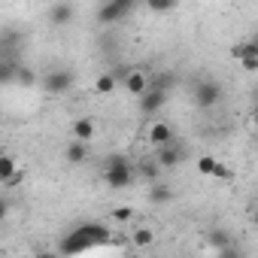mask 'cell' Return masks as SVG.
Listing matches in <instances>:
<instances>
[{
	"label": "cell",
	"instance_id": "6da1fadb",
	"mask_svg": "<svg viewBox=\"0 0 258 258\" xmlns=\"http://www.w3.org/2000/svg\"><path fill=\"white\" fill-rule=\"evenodd\" d=\"M106 240H109V228L103 222H82V225H76L64 234L58 249L64 255H79V252H88V249L106 243Z\"/></svg>",
	"mask_w": 258,
	"mask_h": 258
},
{
	"label": "cell",
	"instance_id": "7a4b0ae2",
	"mask_svg": "<svg viewBox=\"0 0 258 258\" xmlns=\"http://www.w3.org/2000/svg\"><path fill=\"white\" fill-rule=\"evenodd\" d=\"M103 179H106V185L112 191H121L127 185H134V164L124 155H109L106 167H103Z\"/></svg>",
	"mask_w": 258,
	"mask_h": 258
},
{
	"label": "cell",
	"instance_id": "3957f363",
	"mask_svg": "<svg viewBox=\"0 0 258 258\" xmlns=\"http://www.w3.org/2000/svg\"><path fill=\"white\" fill-rule=\"evenodd\" d=\"M40 85H43V91H46V94L61 97V94L73 91V85H76V73H73L70 67H52V70L40 79Z\"/></svg>",
	"mask_w": 258,
	"mask_h": 258
},
{
	"label": "cell",
	"instance_id": "277c9868",
	"mask_svg": "<svg viewBox=\"0 0 258 258\" xmlns=\"http://www.w3.org/2000/svg\"><path fill=\"white\" fill-rule=\"evenodd\" d=\"M191 94H195V103H198L201 109H213V106H219L225 88H222L219 79H201V82L191 88Z\"/></svg>",
	"mask_w": 258,
	"mask_h": 258
},
{
	"label": "cell",
	"instance_id": "5b68a950",
	"mask_svg": "<svg viewBox=\"0 0 258 258\" xmlns=\"http://www.w3.org/2000/svg\"><path fill=\"white\" fill-rule=\"evenodd\" d=\"M25 49V34L16 28H4L0 31V58H22Z\"/></svg>",
	"mask_w": 258,
	"mask_h": 258
},
{
	"label": "cell",
	"instance_id": "8992f818",
	"mask_svg": "<svg viewBox=\"0 0 258 258\" xmlns=\"http://www.w3.org/2000/svg\"><path fill=\"white\" fill-rule=\"evenodd\" d=\"M73 16H76V7L70 4V0H55V4L46 10V22H49L52 28H64V25H70Z\"/></svg>",
	"mask_w": 258,
	"mask_h": 258
},
{
	"label": "cell",
	"instance_id": "52a82bcc",
	"mask_svg": "<svg viewBox=\"0 0 258 258\" xmlns=\"http://www.w3.org/2000/svg\"><path fill=\"white\" fill-rule=\"evenodd\" d=\"M185 155H182V149L176 146V143H164V146H155V161H158V167L161 170H173V167H179V161H182Z\"/></svg>",
	"mask_w": 258,
	"mask_h": 258
},
{
	"label": "cell",
	"instance_id": "ba28073f",
	"mask_svg": "<svg viewBox=\"0 0 258 258\" xmlns=\"http://www.w3.org/2000/svg\"><path fill=\"white\" fill-rule=\"evenodd\" d=\"M167 103V91H161V88H146L143 94H140V112H146V115H152V112H161V106Z\"/></svg>",
	"mask_w": 258,
	"mask_h": 258
},
{
	"label": "cell",
	"instance_id": "9c48e42d",
	"mask_svg": "<svg viewBox=\"0 0 258 258\" xmlns=\"http://www.w3.org/2000/svg\"><path fill=\"white\" fill-rule=\"evenodd\" d=\"M70 134H73V140L91 143V140H94V134H97V124H94V118L82 115V118H76V121H73V127H70Z\"/></svg>",
	"mask_w": 258,
	"mask_h": 258
},
{
	"label": "cell",
	"instance_id": "30bf717a",
	"mask_svg": "<svg viewBox=\"0 0 258 258\" xmlns=\"http://www.w3.org/2000/svg\"><path fill=\"white\" fill-rule=\"evenodd\" d=\"M64 161L73 164V167L85 164V161H88V143H82V140H70L67 149H64Z\"/></svg>",
	"mask_w": 258,
	"mask_h": 258
},
{
	"label": "cell",
	"instance_id": "8fae6325",
	"mask_svg": "<svg viewBox=\"0 0 258 258\" xmlns=\"http://www.w3.org/2000/svg\"><path fill=\"white\" fill-rule=\"evenodd\" d=\"M146 88H149V76H146L143 70H131V73L124 76V91H127V94L140 97V94H143Z\"/></svg>",
	"mask_w": 258,
	"mask_h": 258
},
{
	"label": "cell",
	"instance_id": "7c38bea8",
	"mask_svg": "<svg viewBox=\"0 0 258 258\" xmlns=\"http://www.w3.org/2000/svg\"><path fill=\"white\" fill-rule=\"evenodd\" d=\"M124 16H127V13L115 4V0H106V4L97 10V22H100V25H115V22H121Z\"/></svg>",
	"mask_w": 258,
	"mask_h": 258
},
{
	"label": "cell",
	"instance_id": "4fadbf2b",
	"mask_svg": "<svg viewBox=\"0 0 258 258\" xmlns=\"http://www.w3.org/2000/svg\"><path fill=\"white\" fill-rule=\"evenodd\" d=\"M149 143L152 146H164V143H173V127L167 121H155L149 127Z\"/></svg>",
	"mask_w": 258,
	"mask_h": 258
},
{
	"label": "cell",
	"instance_id": "5bb4252c",
	"mask_svg": "<svg viewBox=\"0 0 258 258\" xmlns=\"http://www.w3.org/2000/svg\"><path fill=\"white\" fill-rule=\"evenodd\" d=\"M13 82L22 85V88H34V85H37V73H34V67L22 61V64L16 67V79H13Z\"/></svg>",
	"mask_w": 258,
	"mask_h": 258
},
{
	"label": "cell",
	"instance_id": "9a60e30c",
	"mask_svg": "<svg viewBox=\"0 0 258 258\" xmlns=\"http://www.w3.org/2000/svg\"><path fill=\"white\" fill-rule=\"evenodd\" d=\"M149 201H152V204H170V201H173L170 185H164V182L152 179V185H149Z\"/></svg>",
	"mask_w": 258,
	"mask_h": 258
},
{
	"label": "cell",
	"instance_id": "2e32d148",
	"mask_svg": "<svg viewBox=\"0 0 258 258\" xmlns=\"http://www.w3.org/2000/svg\"><path fill=\"white\" fill-rule=\"evenodd\" d=\"M19 64H22V58H0V85H10L16 79Z\"/></svg>",
	"mask_w": 258,
	"mask_h": 258
},
{
	"label": "cell",
	"instance_id": "e0dca14e",
	"mask_svg": "<svg viewBox=\"0 0 258 258\" xmlns=\"http://www.w3.org/2000/svg\"><path fill=\"white\" fill-rule=\"evenodd\" d=\"M179 7V0H146V10L155 13V16H167Z\"/></svg>",
	"mask_w": 258,
	"mask_h": 258
},
{
	"label": "cell",
	"instance_id": "ac0fdd59",
	"mask_svg": "<svg viewBox=\"0 0 258 258\" xmlns=\"http://www.w3.org/2000/svg\"><path fill=\"white\" fill-rule=\"evenodd\" d=\"M210 243H213V249L219 252V255H231L234 249L228 246V234L225 231H210Z\"/></svg>",
	"mask_w": 258,
	"mask_h": 258
},
{
	"label": "cell",
	"instance_id": "d6986e66",
	"mask_svg": "<svg viewBox=\"0 0 258 258\" xmlns=\"http://www.w3.org/2000/svg\"><path fill=\"white\" fill-rule=\"evenodd\" d=\"M19 167H16V158L13 155H0V185H7V179L16 173Z\"/></svg>",
	"mask_w": 258,
	"mask_h": 258
},
{
	"label": "cell",
	"instance_id": "ffe728a7",
	"mask_svg": "<svg viewBox=\"0 0 258 258\" xmlns=\"http://www.w3.org/2000/svg\"><path fill=\"white\" fill-rule=\"evenodd\" d=\"M112 88H115V73L97 76V82H94V91H97V94H112Z\"/></svg>",
	"mask_w": 258,
	"mask_h": 258
},
{
	"label": "cell",
	"instance_id": "44dd1931",
	"mask_svg": "<svg viewBox=\"0 0 258 258\" xmlns=\"http://www.w3.org/2000/svg\"><path fill=\"white\" fill-rule=\"evenodd\" d=\"M131 240H134V246H152L155 243V234H152V228H137L131 234Z\"/></svg>",
	"mask_w": 258,
	"mask_h": 258
},
{
	"label": "cell",
	"instance_id": "7402d4cb",
	"mask_svg": "<svg viewBox=\"0 0 258 258\" xmlns=\"http://www.w3.org/2000/svg\"><path fill=\"white\" fill-rule=\"evenodd\" d=\"M216 164H219V158H213V155H201V158H198V170H201L204 176H213V173H216Z\"/></svg>",
	"mask_w": 258,
	"mask_h": 258
},
{
	"label": "cell",
	"instance_id": "603a6c76",
	"mask_svg": "<svg viewBox=\"0 0 258 258\" xmlns=\"http://www.w3.org/2000/svg\"><path fill=\"white\" fill-rule=\"evenodd\" d=\"M237 61H240V67H243L246 73H255V70H258V52H246V55H240Z\"/></svg>",
	"mask_w": 258,
	"mask_h": 258
},
{
	"label": "cell",
	"instance_id": "cb8c5ba5",
	"mask_svg": "<svg viewBox=\"0 0 258 258\" xmlns=\"http://www.w3.org/2000/svg\"><path fill=\"white\" fill-rule=\"evenodd\" d=\"M149 85H152V88H161V91L170 94V88H173V73H161V76L149 79Z\"/></svg>",
	"mask_w": 258,
	"mask_h": 258
},
{
	"label": "cell",
	"instance_id": "d4e9b609",
	"mask_svg": "<svg viewBox=\"0 0 258 258\" xmlns=\"http://www.w3.org/2000/svg\"><path fill=\"white\" fill-rule=\"evenodd\" d=\"M158 170H161V167H158V161H155V158H146V161L140 164V173H143L146 179H155V176H158Z\"/></svg>",
	"mask_w": 258,
	"mask_h": 258
},
{
	"label": "cell",
	"instance_id": "484cf974",
	"mask_svg": "<svg viewBox=\"0 0 258 258\" xmlns=\"http://www.w3.org/2000/svg\"><path fill=\"white\" fill-rule=\"evenodd\" d=\"M112 219H115V222H131V219H134V210H131V207H115V210H112Z\"/></svg>",
	"mask_w": 258,
	"mask_h": 258
},
{
	"label": "cell",
	"instance_id": "4316f807",
	"mask_svg": "<svg viewBox=\"0 0 258 258\" xmlns=\"http://www.w3.org/2000/svg\"><path fill=\"white\" fill-rule=\"evenodd\" d=\"M213 176H216V179H231L234 173H231V167H225V164L219 161V164H216V173H213Z\"/></svg>",
	"mask_w": 258,
	"mask_h": 258
},
{
	"label": "cell",
	"instance_id": "83f0119b",
	"mask_svg": "<svg viewBox=\"0 0 258 258\" xmlns=\"http://www.w3.org/2000/svg\"><path fill=\"white\" fill-rule=\"evenodd\" d=\"M115 4H118V7H121L124 13H131V10H134V7L140 4V0H115Z\"/></svg>",
	"mask_w": 258,
	"mask_h": 258
},
{
	"label": "cell",
	"instance_id": "f1b7e54d",
	"mask_svg": "<svg viewBox=\"0 0 258 258\" xmlns=\"http://www.w3.org/2000/svg\"><path fill=\"white\" fill-rule=\"evenodd\" d=\"M7 216H10V201H7V198H0V222H4Z\"/></svg>",
	"mask_w": 258,
	"mask_h": 258
}]
</instances>
